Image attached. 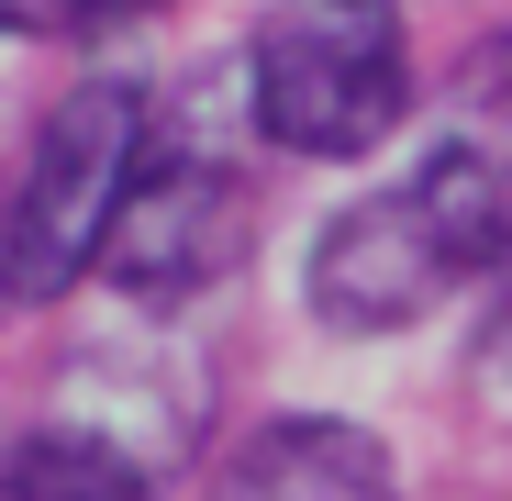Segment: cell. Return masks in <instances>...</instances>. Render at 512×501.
Instances as JSON below:
<instances>
[{
    "instance_id": "6da1fadb",
    "label": "cell",
    "mask_w": 512,
    "mask_h": 501,
    "mask_svg": "<svg viewBox=\"0 0 512 501\" xmlns=\"http://www.w3.org/2000/svg\"><path fill=\"white\" fill-rule=\"evenodd\" d=\"M501 268V223H490V190L468 179V156L435 145L401 190H368L323 223L312 245V312L334 334H401L435 301H457L468 279Z\"/></svg>"
},
{
    "instance_id": "7a4b0ae2",
    "label": "cell",
    "mask_w": 512,
    "mask_h": 501,
    "mask_svg": "<svg viewBox=\"0 0 512 501\" xmlns=\"http://www.w3.org/2000/svg\"><path fill=\"white\" fill-rule=\"evenodd\" d=\"M412 112V34L390 0H279L245 45V123L279 156H368Z\"/></svg>"
},
{
    "instance_id": "3957f363",
    "label": "cell",
    "mask_w": 512,
    "mask_h": 501,
    "mask_svg": "<svg viewBox=\"0 0 512 501\" xmlns=\"http://www.w3.org/2000/svg\"><path fill=\"white\" fill-rule=\"evenodd\" d=\"M145 134H156L145 78H78L56 101V123L34 134L23 179H12V212H0V290L12 301H67L112 257V223H123V190L145 167Z\"/></svg>"
},
{
    "instance_id": "277c9868",
    "label": "cell",
    "mask_w": 512,
    "mask_h": 501,
    "mask_svg": "<svg viewBox=\"0 0 512 501\" xmlns=\"http://www.w3.org/2000/svg\"><path fill=\"white\" fill-rule=\"evenodd\" d=\"M245 223H256V190H245L223 123L190 90L179 112H156L145 167H134V190H123V223H112V257L101 268L134 301H179V290H212L245 257Z\"/></svg>"
},
{
    "instance_id": "5b68a950",
    "label": "cell",
    "mask_w": 512,
    "mask_h": 501,
    "mask_svg": "<svg viewBox=\"0 0 512 501\" xmlns=\"http://www.w3.org/2000/svg\"><path fill=\"white\" fill-rule=\"evenodd\" d=\"M212 501H401V479H390V446L368 424H346V412H279V424H256L223 457Z\"/></svg>"
},
{
    "instance_id": "8992f818",
    "label": "cell",
    "mask_w": 512,
    "mask_h": 501,
    "mask_svg": "<svg viewBox=\"0 0 512 501\" xmlns=\"http://www.w3.org/2000/svg\"><path fill=\"white\" fill-rule=\"evenodd\" d=\"M0 501H145V468L90 424H56L0 457Z\"/></svg>"
},
{
    "instance_id": "52a82bcc",
    "label": "cell",
    "mask_w": 512,
    "mask_h": 501,
    "mask_svg": "<svg viewBox=\"0 0 512 501\" xmlns=\"http://www.w3.org/2000/svg\"><path fill=\"white\" fill-rule=\"evenodd\" d=\"M446 145L468 156V179L490 190L501 268H512V34H501V45H479V56L457 67V123H446Z\"/></svg>"
},
{
    "instance_id": "ba28073f",
    "label": "cell",
    "mask_w": 512,
    "mask_h": 501,
    "mask_svg": "<svg viewBox=\"0 0 512 501\" xmlns=\"http://www.w3.org/2000/svg\"><path fill=\"white\" fill-rule=\"evenodd\" d=\"M56 23H90V0H0V34H56Z\"/></svg>"
},
{
    "instance_id": "9c48e42d",
    "label": "cell",
    "mask_w": 512,
    "mask_h": 501,
    "mask_svg": "<svg viewBox=\"0 0 512 501\" xmlns=\"http://www.w3.org/2000/svg\"><path fill=\"white\" fill-rule=\"evenodd\" d=\"M90 12H145V0H90Z\"/></svg>"
}]
</instances>
